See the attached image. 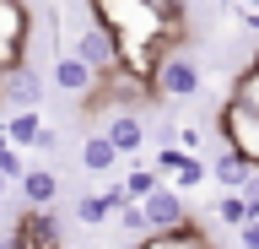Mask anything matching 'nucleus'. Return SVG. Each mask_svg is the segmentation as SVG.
<instances>
[{"label":"nucleus","instance_id":"1","mask_svg":"<svg viewBox=\"0 0 259 249\" xmlns=\"http://www.w3.org/2000/svg\"><path fill=\"white\" fill-rule=\"evenodd\" d=\"M70 49H76L81 60H87V65H92L97 76H103V82L124 70V54H119V38H113L108 27H103V22H87V27H76V44H70Z\"/></svg>","mask_w":259,"mask_h":249},{"label":"nucleus","instance_id":"2","mask_svg":"<svg viewBox=\"0 0 259 249\" xmlns=\"http://www.w3.org/2000/svg\"><path fill=\"white\" fill-rule=\"evenodd\" d=\"M216 130H222V135H227V147H232L243 163L259 173V119L227 98V103H222V114H216Z\"/></svg>","mask_w":259,"mask_h":249},{"label":"nucleus","instance_id":"3","mask_svg":"<svg viewBox=\"0 0 259 249\" xmlns=\"http://www.w3.org/2000/svg\"><path fill=\"white\" fill-rule=\"evenodd\" d=\"M38 103H44V70L16 60L0 76V114H22V109H38Z\"/></svg>","mask_w":259,"mask_h":249},{"label":"nucleus","instance_id":"4","mask_svg":"<svg viewBox=\"0 0 259 249\" xmlns=\"http://www.w3.org/2000/svg\"><path fill=\"white\" fill-rule=\"evenodd\" d=\"M151 92H157V98H194V92H200V65H194L189 54L167 49L157 60V70H151Z\"/></svg>","mask_w":259,"mask_h":249},{"label":"nucleus","instance_id":"5","mask_svg":"<svg viewBox=\"0 0 259 249\" xmlns=\"http://www.w3.org/2000/svg\"><path fill=\"white\" fill-rule=\"evenodd\" d=\"M49 82L60 87L65 98H92V92H97V82H103V76H97V70L87 65V60H81L76 49H65L60 60H54V70H49Z\"/></svg>","mask_w":259,"mask_h":249},{"label":"nucleus","instance_id":"6","mask_svg":"<svg viewBox=\"0 0 259 249\" xmlns=\"http://www.w3.org/2000/svg\"><path fill=\"white\" fill-rule=\"evenodd\" d=\"M141 206H146V217H151V233H167V228H184V222H189L184 190H178V184H167V179H162L157 190L141 200Z\"/></svg>","mask_w":259,"mask_h":249},{"label":"nucleus","instance_id":"7","mask_svg":"<svg viewBox=\"0 0 259 249\" xmlns=\"http://www.w3.org/2000/svg\"><path fill=\"white\" fill-rule=\"evenodd\" d=\"M157 173H162L167 184H178V190H194V184L210 179V168L194 163L189 152H178V147H162V152H157Z\"/></svg>","mask_w":259,"mask_h":249},{"label":"nucleus","instance_id":"8","mask_svg":"<svg viewBox=\"0 0 259 249\" xmlns=\"http://www.w3.org/2000/svg\"><path fill=\"white\" fill-rule=\"evenodd\" d=\"M135 249H216V244H210L194 222H184V228H167V233H146V238H135Z\"/></svg>","mask_w":259,"mask_h":249},{"label":"nucleus","instance_id":"9","mask_svg":"<svg viewBox=\"0 0 259 249\" xmlns=\"http://www.w3.org/2000/svg\"><path fill=\"white\" fill-rule=\"evenodd\" d=\"M119 163H124V152L113 147L108 135H87V141H81V168H87V173H113Z\"/></svg>","mask_w":259,"mask_h":249},{"label":"nucleus","instance_id":"10","mask_svg":"<svg viewBox=\"0 0 259 249\" xmlns=\"http://www.w3.org/2000/svg\"><path fill=\"white\" fill-rule=\"evenodd\" d=\"M103 135H108L113 147L130 157V152H141V147H146V119H141V114H113Z\"/></svg>","mask_w":259,"mask_h":249},{"label":"nucleus","instance_id":"11","mask_svg":"<svg viewBox=\"0 0 259 249\" xmlns=\"http://www.w3.org/2000/svg\"><path fill=\"white\" fill-rule=\"evenodd\" d=\"M22 195H27V206H54L60 173H54V168H27V173H22Z\"/></svg>","mask_w":259,"mask_h":249},{"label":"nucleus","instance_id":"12","mask_svg":"<svg viewBox=\"0 0 259 249\" xmlns=\"http://www.w3.org/2000/svg\"><path fill=\"white\" fill-rule=\"evenodd\" d=\"M248 173H254V168L243 163L232 147H227V157H216V163H210V184H222V190H243V184H248Z\"/></svg>","mask_w":259,"mask_h":249},{"label":"nucleus","instance_id":"13","mask_svg":"<svg viewBox=\"0 0 259 249\" xmlns=\"http://www.w3.org/2000/svg\"><path fill=\"white\" fill-rule=\"evenodd\" d=\"M232 103H238V109H248V114L259 119V54H254V65L238 70V82H232Z\"/></svg>","mask_w":259,"mask_h":249},{"label":"nucleus","instance_id":"14","mask_svg":"<svg viewBox=\"0 0 259 249\" xmlns=\"http://www.w3.org/2000/svg\"><path fill=\"white\" fill-rule=\"evenodd\" d=\"M38 130H44L38 109H22V114L6 119V135H11V147H32V141H38Z\"/></svg>","mask_w":259,"mask_h":249},{"label":"nucleus","instance_id":"15","mask_svg":"<svg viewBox=\"0 0 259 249\" xmlns=\"http://www.w3.org/2000/svg\"><path fill=\"white\" fill-rule=\"evenodd\" d=\"M157 184H162V173H157V168H130L119 190H124V200H146L151 190H157Z\"/></svg>","mask_w":259,"mask_h":249},{"label":"nucleus","instance_id":"16","mask_svg":"<svg viewBox=\"0 0 259 249\" xmlns=\"http://www.w3.org/2000/svg\"><path fill=\"white\" fill-rule=\"evenodd\" d=\"M113 217H119V228H124L130 238H146V233H151V217H146V206H141V200H124Z\"/></svg>","mask_w":259,"mask_h":249},{"label":"nucleus","instance_id":"17","mask_svg":"<svg viewBox=\"0 0 259 249\" xmlns=\"http://www.w3.org/2000/svg\"><path fill=\"white\" fill-rule=\"evenodd\" d=\"M216 217H222L227 228H243V222H248V200L232 190V195H222V200H216Z\"/></svg>","mask_w":259,"mask_h":249},{"label":"nucleus","instance_id":"18","mask_svg":"<svg viewBox=\"0 0 259 249\" xmlns=\"http://www.w3.org/2000/svg\"><path fill=\"white\" fill-rule=\"evenodd\" d=\"M0 173L22 184V173H27V163H22V147H6V152H0Z\"/></svg>","mask_w":259,"mask_h":249},{"label":"nucleus","instance_id":"19","mask_svg":"<svg viewBox=\"0 0 259 249\" xmlns=\"http://www.w3.org/2000/svg\"><path fill=\"white\" fill-rule=\"evenodd\" d=\"M22 49H27V44H6V38H0V76H6L16 60H22Z\"/></svg>","mask_w":259,"mask_h":249},{"label":"nucleus","instance_id":"20","mask_svg":"<svg viewBox=\"0 0 259 249\" xmlns=\"http://www.w3.org/2000/svg\"><path fill=\"white\" fill-rule=\"evenodd\" d=\"M238 249H259V217L238 228Z\"/></svg>","mask_w":259,"mask_h":249},{"label":"nucleus","instance_id":"21","mask_svg":"<svg viewBox=\"0 0 259 249\" xmlns=\"http://www.w3.org/2000/svg\"><path fill=\"white\" fill-rule=\"evenodd\" d=\"M32 147H38V152H54V147H60V135H54V125H44V130H38V141H32Z\"/></svg>","mask_w":259,"mask_h":249},{"label":"nucleus","instance_id":"22","mask_svg":"<svg viewBox=\"0 0 259 249\" xmlns=\"http://www.w3.org/2000/svg\"><path fill=\"white\" fill-rule=\"evenodd\" d=\"M6 147H11V135H6V130H0V152H6Z\"/></svg>","mask_w":259,"mask_h":249},{"label":"nucleus","instance_id":"23","mask_svg":"<svg viewBox=\"0 0 259 249\" xmlns=\"http://www.w3.org/2000/svg\"><path fill=\"white\" fill-rule=\"evenodd\" d=\"M6 184H11V179H6V173H0V195H6Z\"/></svg>","mask_w":259,"mask_h":249},{"label":"nucleus","instance_id":"24","mask_svg":"<svg viewBox=\"0 0 259 249\" xmlns=\"http://www.w3.org/2000/svg\"><path fill=\"white\" fill-rule=\"evenodd\" d=\"M243 6H248V11H259V0H243Z\"/></svg>","mask_w":259,"mask_h":249}]
</instances>
